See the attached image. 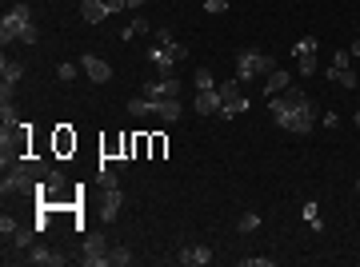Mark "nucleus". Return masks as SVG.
<instances>
[{"mask_svg":"<svg viewBox=\"0 0 360 267\" xmlns=\"http://www.w3.org/2000/svg\"><path fill=\"white\" fill-rule=\"evenodd\" d=\"M357 128H360V112H357Z\"/></svg>","mask_w":360,"mask_h":267,"instance_id":"obj_36","label":"nucleus"},{"mask_svg":"<svg viewBox=\"0 0 360 267\" xmlns=\"http://www.w3.org/2000/svg\"><path fill=\"white\" fill-rule=\"evenodd\" d=\"M100 192H104V207H100V212H104V223H112L117 220V212H120V196H124V192H120L117 172L104 168V164H100Z\"/></svg>","mask_w":360,"mask_h":267,"instance_id":"obj_6","label":"nucleus"},{"mask_svg":"<svg viewBox=\"0 0 360 267\" xmlns=\"http://www.w3.org/2000/svg\"><path fill=\"white\" fill-rule=\"evenodd\" d=\"M220 104H224V100H220V92L216 88H208V92L196 96V112H200V116H220Z\"/></svg>","mask_w":360,"mask_h":267,"instance_id":"obj_14","label":"nucleus"},{"mask_svg":"<svg viewBox=\"0 0 360 267\" xmlns=\"http://www.w3.org/2000/svg\"><path fill=\"white\" fill-rule=\"evenodd\" d=\"M56 192H64V172H48L45 183H40V200H56Z\"/></svg>","mask_w":360,"mask_h":267,"instance_id":"obj_17","label":"nucleus"},{"mask_svg":"<svg viewBox=\"0 0 360 267\" xmlns=\"http://www.w3.org/2000/svg\"><path fill=\"white\" fill-rule=\"evenodd\" d=\"M36 231H40L36 223H32V227H16V231H12V244L21 247V251H28V247H32V240H36Z\"/></svg>","mask_w":360,"mask_h":267,"instance_id":"obj_22","label":"nucleus"},{"mask_svg":"<svg viewBox=\"0 0 360 267\" xmlns=\"http://www.w3.org/2000/svg\"><path fill=\"white\" fill-rule=\"evenodd\" d=\"M108 16H112L108 0H80V21L84 24H104Z\"/></svg>","mask_w":360,"mask_h":267,"instance_id":"obj_11","label":"nucleus"},{"mask_svg":"<svg viewBox=\"0 0 360 267\" xmlns=\"http://www.w3.org/2000/svg\"><path fill=\"white\" fill-rule=\"evenodd\" d=\"M244 267H272L268 255H252V259H244Z\"/></svg>","mask_w":360,"mask_h":267,"instance_id":"obj_33","label":"nucleus"},{"mask_svg":"<svg viewBox=\"0 0 360 267\" xmlns=\"http://www.w3.org/2000/svg\"><path fill=\"white\" fill-rule=\"evenodd\" d=\"M272 68H276V60H272L268 52H261V48H244V52H237V80L240 84H248V80H264Z\"/></svg>","mask_w":360,"mask_h":267,"instance_id":"obj_4","label":"nucleus"},{"mask_svg":"<svg viewBox=\"0 0 360 267\" xmlns=\"http://www.w3.org/2000/svg\"><path fill=\"white\" fill-rule=\"evenodd\" d=\"M72 144H76V140H72V136H69V128L60 124V136H56V148H60V152H69Z\"/></svg>","mask_w":360,"mask_h":267,"instance_id":"obj_31","label":"nucleus"},{"mask_svg":"<svg viewBox=\"0 0 360 267\" xmlns=\"http://www.w3.org/2000/svg\"><path fill=\"white\" fill-rule=\"evenodd\" d=\"M144 32H148V21H144V16H132V21L120 28V40H136V36H144Z\"/></svg>","mask_w":360,"mask_h":267,"instance_id":"obj_21","label":"nucleus"},{"mask_svg":"<svg viewBox=\"0 0 360 267\" xmlns=\"http://www.w3.org/2000/svg\"><path fill=\"white\" fill-rule=\"evenodd\" d=\"M36 44L40 40V32H36V24H32V4L21 0V4H12L8 12H4V21H0V44Z\"/></svg>","mask_w":360,"mask_h":267,"instance_id":"obj_3","label":"nucleus"},{"mask_svg":"<svg viewBox=\"0 0 360 267\" xmlns=\"http://www.w3.org/2000/svg\"><path fill=\"white\" fill-rule=\"evenodd\" d=\"M348 56H357V60H360V40H357L352 48H348Z\"/></svg>","mask_w":360,"mask_h":267,"instance_id":"obj_35","label":"nucleus"},{"mask_svg":"<svg viewBox=\"0 0 360 267\" xmlns=\"http://www.w3.org/2000/svg\"><path fill=\"white\" fill-rule=\"evenodd\" d=\"M124 4H128V8H132V12H136V8H141V4H148V0H124Z\"/></svg>","mask_w":360,"mask_h":267,"instance_id":"obj_34","label":"nucleus"},{"mask_svg":"<svg viewBox=\"0 0 360 267\" xmlns=\"http://www.w3.org/2000/svg\"><path fill=\"white\" fill-rule=\"evenodd\" d=\"M208 88H216L213 72H208V68H196V92H208Z\"/></svg>","mask_w":360,"mask_h":267,"instance_id":"obj_27","label":"nucleus"},{"mask_svg":"<svg viewBox=\"0 0 360 267\" xmlns=\"http://www.w3.org/2000/svg\"><path fill=\"white\" fill-rule=\"evenodd\" d=\"M176 264H184V267H204V264H213V251L200 244V247H180L176 251Z\"/></svg>","mask_w":360,"mask_h":267,"instance_id":"obj_12","label":"nucleus"},{"mask_svg":"<svg viewBox=\"0 0 360 267\" xmlns=\"http://www.w3.org/2000/svg\"><path fill=\"white\" fill-rule=\"evenodd\" d=\"M21 76H24L21 60H8V56L0 60V80H4V84H21Z\"/></svg>","mask_w":360,"mask_h":267,"instance_id":"obj_20","label":"nucleus"},{"mask_svg":"<svg viewBox=\"0 0 360 267\" xmlns=\"http://www.w3.org/2000/svg\"><path fill=\"white\" fill-rule=\"evenodd\" d=\"M296 68H300V76H316V68H320L316 52H309V56H296Z\"/></svg>","mask_w":360,"mask_h":267,"instance_id":"obj_24","label":"nucleus"},{"mask_svg":"<svg viewBox=\"0 0 360 267\" xmlns=\"http://www.w3.org/2000/svg\"><path fill=\"white\" fill-rule=\"evenodd\" d=\"M16 227H21V223L12 220V216H0V236H4V240H12V231H16Z\"/></svg>","mask_w":360,"mask_h":267,"instance_id":"obj_29","label":"nucleus"},{"mask_svg":"<svg viewBox=\"0 0 360 267\" xmlns=\"http://www.w3.org/2000/svg\"><path fill=\"white\" fill-rule=\"evenodd\" d=\"M268 112H272V120H276L285 132H296V136H309L312 124H316V104H312L309 92H300V88L276 92V96L268 100Z\"/></svg>","mask_w":360,"mask_h":267,"instance_id":"obj_1","label":"nucleus"},{"mask_svg":"<svg viewBox=\"0 0 360 267\" xmlns=\"http://www.w3.org/2000/svg\"><path fill=\"white\" fill-rule=\"evenodd\" d=\"M80 264L84 267H108L112 264V247L104 244L100 236H84V244H80Z\"/></svg>","mask_w":360,"mask_h":267,"instance_id":"obj_7","label":"nucleus"},{"mask_svg":"<svg viewBox=\"0 0 360 267\" xmlns=\"http://www.w3.org/2000/svg\"><path fill=\"white\" fill-rule=\"evenodd\" d=\"M328 80L340 84V88H357V72H352V56H348V48H340L333 56V64H328Z\"/></svg>","mask_w":360,"mask_h":267,"instance_id":"obj_8","label":"nucleus"},{"mask_svg":"<svg viewBox=\"0 0 360 267\" xmlns=\"http://www.w3.org/2000/svg\"><path fill=\"white\" fill-rule=\"evenodd\" d=\"M240 231H244V236H252V231H256V227H261V216H256V212H244V216H240V223H237Z\"/></svg>","mask_w":360,"mask_h":267,"instance_id":"obj_25","label":"nucleus"},{"mask_svg":"<svg viewBox=\"0 0 360 267\" xmlns=\"http://www.w3.org/2000/svg\"><path fill=\"white\" fill-rule=\"evenodd\" d=\"M309 52H316V36H300L292 44V56H309Z\"/></svg>","mask_w":360,"mask_h":267,"instance_id":"obj_26","label":"nucleus"},{"mask_svg":"<svg viewBox=\"0 0 360 267\" xmlns=\"http://www.w3.org/2000/svg\"><path fill=\"white\" fill-rule=\"evenodd\" d=\"M24 259L36 264V267H64V255H60V251H48V247H28Z\"/></svg>","mask_w":360,"mask_h":267,"instance_id":"obj_13","label":"nucleus"},{"mask_svg":"<svg viewBox=\"0 0 360 267\" xmlns=\"http://www.w3.org/2000/svg\"><path fill=\"white\" fill-rule=\"evenodd\" d=\"M148 4H152V0H148Z\"/></svg>","mask_w":360,"mask_h":267,"instance_id":"obj_37","label":"nucleus"},{"mask_svg":"<svg viewBox=\"0 0 360 267\" xmlns=\"http://www.w3.org/2000/svg\"><path fill=\"white\" fill-rule=\"evenodd\" d=\"M292 84V76H288L285 68H272L268 76H264V96H276V92H285Z\"/></svg>","mask_w":360,"mask_h":267,"instance_id":"obj_15","label":"nucleus"},{"mask_svg":"<svg viewBox=\"0 0 360 267\" xmlns=\"http://www.w3.org/2000/svg\"><path fill=\"white\" fill-rule=\"evenodd\" d=\"M180 112H184L180 96H172V100H156V116H160L165 124H176V120H180Z\"/></svg>","mask_w":360,"mask_h":267,"instance_id":"obj_16","label":"nucleus"},{"mask_svg":"<svg viewBox=\"0 0 360 267\" xmlns=\"http://www.w3.org/2000/svg\"><path fill=\"white\" fill-rule=\"evenodd\" d=\"M76 64H80V60H76ZM76 64H72V60H69V64H60V68H56V76H60L64 84H69V80H76Z\"/></svg>","mask_w":360,"mask_h":267,"instance_id":"obj_30","label":"nucleus"},{"mask_svg":"<svg viewBox=\"0 0 360 267\" xmlns=\"http://www.w3.org/2000/svg\"><path fill=\"white\" fill-rule=\"evenodd\" d=\"M128 112H132L136 120H144V116H156V100L141 92V96H132V100H128Z\"/></svg>","mask_w":360,"mask_h":267,"instance_id":"obj_18","label":"nucleus"},{"mask_svg":"<svg viewBox=\"0 0 360 267\" xmlns=\"http://www.w3.org/2000/svg\"><path fill=\"white\" fill-rule=\"evenodd\" d=\"M148 60L156 64V72H160V76H172L180 60H189V48L180 44V40H160L156 48H148Z\"/></svg>","mask_w":360,"mask_h":267,"instance_id":"obj_5","label":"nucleus"},{"mask_svg":"<svg viewBox=\"0 0 360 267\" xmlns=\"http://www.w3.org/2000/svg\"><path fill=\"white\" fill-rule=\"evenodd\" d=\"M141 92L152 96V100H172V96H180V80L176 76H160V80H148Z\"/></svg>","mask_w":360,"mask_h":267,"instance_id":"obj_9","label":"nucleus"},{"mask_svg":"<svg viewBox=\"0 0 360 267\" xmlns=\"http://www.w3.org/2000/svg\"><path fill=\"white\" fill-rule=\"evenodd\" d=\"M240 112H248V96H244V92L228 96V100L220 104V116H224V120H232V116H240Z\"/></svg>","mask_w":360,"mask_h":267,"instance_id":"obj_19","label":"nucleus"},{"mask_svg":"<svg viewBox=\"0 0 360 267\" xmlns=\"http://www.w3.org/2000/svg\"><path fill=\"white\" fill-rule=\"evenodd\" d=\"M300 216H304V223H309L312 231H320V227H324V223H320V203H316V200L304 203V212H300Z\"/></svg>","mask_w":360,"mask_h":267,"instance_id":"obj_23","label":"nucleus"},{"mask_svg":"<svg viewBox=\"0 0 360 267\" xmlns=\"http://www.w3.org/2000/svg\"><path fill=\"white\" fill-rule=\"evenodd\" d=\"M48 172H52L48 160L24 156V160H16L12 168H4V183H0V192H4V196H28V192H40V183H45Z\"/></svg>","mask_w":360,"mask_h":267,"instance_id":"obj_2","label":"nucleus"},{"mask_svg":"<svg viewBox=\"0 0 360 267\" xmlns=\"http://www.w3.org/2000/svg\"><path fill=\"white\" fill-rule=\"evenodd\" d=\"M112 264L128 267V264H132V251H128V247H112Z\"/></svg>","mask_w":360,"mask_h":267,"instance_id":"obj_28","label":"nucleus"},{"mask_svg":"<svg viewBox=\"0 0 360 267\" xmlns=\"http://www.w3.org/2000/svg\"><path fill=\"white\" fill-rule=\"evenodd\" d=\"M80 68H84V76H88L93 84H108V80H112V64H104V60L93 56V52H88V56H80Z\"/></svg>","mask_w":360,"mask_h":267,"instance_id":"obj_10","label":"nucleus"},{"mask_svg":"<svg viewBox=\"0 0 360 267\" xmlns=\"http://www.w3.org/2000/svg\"><path fill=\"white\" fill-rule=\"evenodd\" d=\"M228 8V0H204V12H213V16H220Z\"/></svg>","mask_w":360,"mask_h":267,"instance_id":"obj_32","label":"nucleus"}]
</instances>
